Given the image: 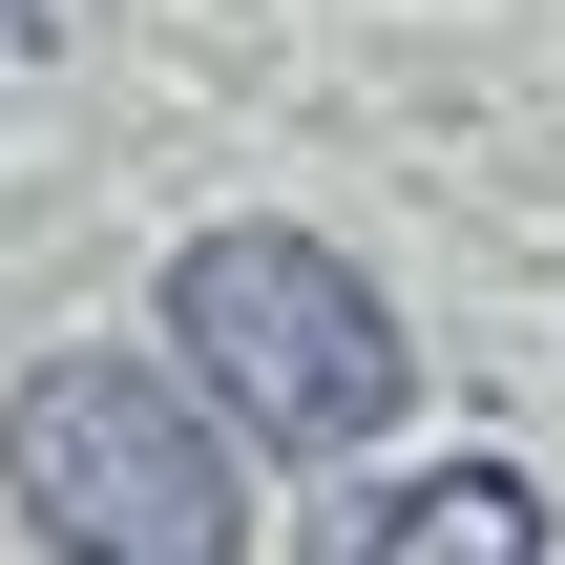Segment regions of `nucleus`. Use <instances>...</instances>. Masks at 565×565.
<instances>
[{"label": "nucleus", "instance_id": "nucleus-2", "mask_svg": "<svg viewBox=\"0 0 565 565\" xmlns=\"http://www.w3.org/2000/svg\"><path fill=\"white\" fill-rule=\"evenodd\" d=\"M0 503L63 565H252V419L189 356H42L0 398Z\"/></svg>", "mask_w": 565, "mask_h": 565}, {"label": "nucleus", "instance_id": "nucleus-4", "mask_svg": "<svg viewBox=\"0 0 565 565\" xmlns=\"http://www.w3.org/2000/svg\"><path fill=\"white\" fill-rule=\"evenodd\" d=\"M0 21H42V0H0Z\"/></svg>", "mask_w": 565, "mask_h": 565}, {"label": "nucleus", "instance_id": "nucleus-1", "mask_svg": "<svg viewBox=\"0 0 565 565\" xmlns=\"http://www.w3.org/2000/svg\"><path fill=\"white\" fill-rule=\"evenodd\" d=\"M168 356L252 419V461H377L398 398H419L398 294H377L335 231H294V210H231V231L168 252Z\"/></svg>", "mask_w": 565, "mask_h": 565}, {"label": "nucleus", "instance_id": "nucleus-3", "mask_svg": "<svg viewBox=\"0 0 565 565\" xmlns=\"http://www.w3.org/2000/svg\"><path fill=\"white\" fill-rule=\"evenodd\" d=\"M315 565H545V482L524 461H419V482H356Z\"/></svg>", "mask_w": 565, "mask_h": 565}]
</instances>
